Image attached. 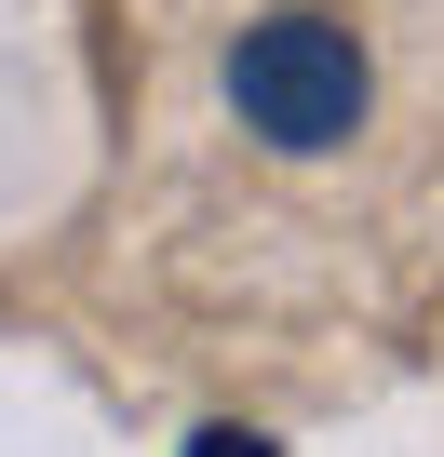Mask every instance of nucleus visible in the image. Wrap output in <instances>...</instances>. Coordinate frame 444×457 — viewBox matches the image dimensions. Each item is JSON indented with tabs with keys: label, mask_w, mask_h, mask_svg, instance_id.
<instances>
[{
	"label": "nucleus",
	"mask_w": 444,
	"mask_h": 457,
	"mask_svg": "<svg viewBox=\"0 0 444 457\" xmlns=\"http://www.w3.org/2000/svg\"><path fill=\"white\" fill-rule=\"evenodd\" d=\"M230 108H243V135H256V148H283V162L350 148V135H364V108H377L364 28H350V14H256V28L230 41Z\"/></svg>",
	"instance_id": "obj_1"
},
{
	"label": "nucleus",
	"mask_w": 444,
	"mask_h": 457,
	"mask_svg": "<svg viewBox=\"0 0 444 457\" xmlns=\"http://www.w3.org/2000/svg\"><path fill=\"white\" fill-rule=\"evenodd\" d=\"M188 457H270V444H256V430H202Z\"/></svg>",
	"instance_id": "obj_2"
}]
</instances>
